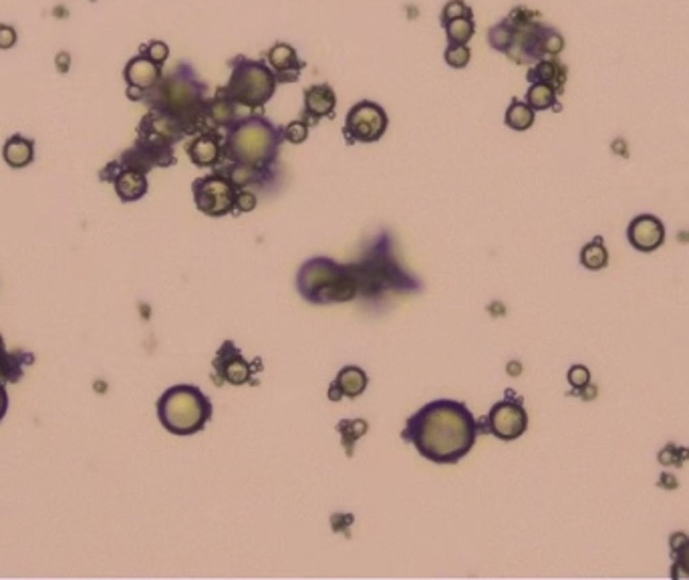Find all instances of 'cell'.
<instances>
[{"mask_svg":"<svg viewBox=\"0 0 689 580\" xmlns=\"http://www.w3.org/2000/svg\"><path fill=\"white\" fill-rule=\"evenodd\" d=\"M474 413L453 399H435L407 419L404 440L433 464H457L478 441Z\"/></svg>","mask_w":689,"mask_h":580,"instance_id":"6da1fadb","label":"cell"},{"mask_svg":"<svg viewBox=\"0 0 689 580\" xmlns=\"http://www.w3.org/2000/svg\"><path fill=\"white\" fill-rule=\"evenodd\" d=\"M283 141V129L274 127L264 115L254 113L228 125V133L224 138V158L228 163L272 169Z\"/></svg>","mask_w":689,"mask_h":580,"instance_id":"7a4b0ae2","label":"cell"},{"mask_svg":"<svg viewBox=\"0 0 689 580\" xmlns=\"http://www.w3.org/2000/svg\"><path fill=\"white\" fill-rule=\"evenodd\" d=\"M160 111L173 119L184 133L204 131L206 119V85L200 83L188 67H180L160 87Z\"/></svg>","mask_w":689,"mask_h":580,"instance_id":"3957f363","label":"cell"},{"mask_svg":"<svg viewBox=\"0 0 689 580\" xmlns=\"http://www.w3.org/2000/svg\"><path fill=\"white\" fill-rule=\"evenodd\" d=\"M296 288L301 297L312 304L347 302L359 294L353 266L339 264L323 256L310 258L299 268Z\"/></svg>","mask_w":689,"mask_h":580,"instance_id":"277c9868","label":"cell"},{"mask_svg":"<svg viewBox=\"0 0 689 580\" xmlns=\"http://www.w3.org/2000/svg\"><path fill=\"white\" fill-rule=\"evenodd\" d=\"M212 401L194 385H173L158 401V418L173 436L200 433L212 419Z\"/></svg>","mask_w":689,"mask_h":580,"instance_id":"5b68a950","label":"cell"},{"mask_svg":"<svg viewBox=\"0 0 689 580\" xmlns=\"http://www.w3.org/2000/svg\"><path fill=\"white\" fill-rule=\"evenodd\" d=\"M230 67L232 75L224 91L230 95L238 107L261 109L270 101L276 91L279 79L268 65L246 57H236Z\"/></svg>","mask_w":689,"mask_h":580,"instance_id":"8992f818","label":"cell"},{"mask_svg":"<svg viewBox=\"0 0 689 580\" xmlns=\"http://www.w3.org/2000/svg\"><path fill=\"white\" fill-rule=\"evenodd\" d=\"M359 292H377L381 288H411V279L399 270L397 262L389 256V246H377L375 254L351 264Z\"/></svg>","mask_w":689,"mask_h":580,"instance_id":"52a82bcc","label":"cell"},{"mask_svg":"<svg viewBox=\"0 0 689 580\" xmlns=\"http://www.w3.org/2000/svg\"><path fill=\"white\" fill-rule=\"evenodd\" d=\"M191 191H194L196 206L206 216L222 218V216H226L234 209L238 189L220 171L208 174V176L196 180L191 184Z\"/></svg>","mask_w":689,"mask_h":580,"instance_id":"ba28073f","label":"cell"},{"mask_svg":"<svg viewBox=\"0 0 689 580\" xmlns=\"http://www.w3.org/2000/svg\"><path fill=\"white\" fill-rule=\"evenodd\" d=\"M387 123H389V119L381 105L373 101H359L347 113L343 135L349 145L373 143L383 138Z\"/></svg>","mask_w":689,"mask_h":580,"instance_id":"9c48e42d","label":"cell"},{"mask_svg":"<svg viewBox=\"0 0 689 580\" xmlns=\"http://www.w3.org/2000/svg\"><path fill=\"white\" fill-rule=\"evenodd\" d=\"M486 429L502 441L518 440L528 429V413L524 409L522 401L508 391L506 399L494 403L486 418Z\"/></svg>","mask_w":689,"mask_h":580,"instance_id":"30bf717a","label":"cell"},{"mask_svg":"<svg viewBox=\"0 0 689 580\" xmlns=\"http://www.w3.org/2000/svg\"><path fill=\"white\" fill-rule=\"evenodd\" d=\"M212 365H214V371L220 377V381L230 383V385L252 383V375L256 373L252 363H248L244 359V355L240 353V348L232 341L222 343V347L218 348V353H216Z\"/></svg>","mask_w":689,"mask_h":580,"instance_id":"8fae6325","label":"cell"},{"mask_svg":"<svg viewBox=\"0 0 689 580\" xmlns=\"http://www.w3.org/2000/svg\"><path fill=\"white\" fill-rule=\"evenodd\" d=\"M627 238L633 248H637L641 252H653L666 240V226L655 216H649V214L637 216L627 228Z\"/></svg>","mask_w":689,"mask_h":580,"instance_id":"7c38bea8","label":"cell"},{"mask_svg":"<svg viewBox=\"0 0 689 580\" xmlns=\"http://www.w3.org/2000/svg\"><path fill=\"white\" fill-rule=\"evenodd\" d=\"M188 156L198 167H214L224 158V141L216 129L200 131L188 145Z\"/></svg>","mask_w":689,"mask_h":580,"instance_id":"4fadbf2b","label":"cell"},{"mask_svg":"<svg viewBox=\"0 0 689 580\" xmlns=\"http://www.w3.org/2000/svg\"><path fill=\"white\" fill-rule=\"evenodd\" d=\"M266 61H268V67L276 75L279 83H292V81H296L299 73L305 67V63L299 59L294 47H290L288 43H276V45H272L270 50L266 53Z\"/></svg>","mask_w":689,"mask_h":580,"instance_id":"5bb4252c","label":"cell"},{"mask_svg":"<svg viewBox=\"0 0 689 580\" xmlns=\"http://www.w3.org/2000/svg\"><path fill=\"white\" fill-rule=\"evenodd\" d=\"M337 107V95L329 83L312 85L305 91V111L303 117L309 125H314L323 117H333Z\"/></svg>","mask_w":689,"mask_h":580,"instance_id":"9a60e30c","label":"cell"},{"mask_svg":"<svg viewBox=\"0 0 689 580\" xmlns=\"http://www.w3.org/2000/svg\"><path fill=\"white\" fill-rule=\"evenodd\" d=\"M162 79V65L153 63L149 57L140 55L135 59H131L125 67V81L129 87H138L142 91H147L151 87H155Z\"/></svg>","mask_w":689,"mask_h":580,"instance_id":"2e32d148","label":"cell"},{"mask_svg":"<svg viewBox=\"0 0 689 580\" xmlns=\"http://www.w3.org/2000/svg\"><path fill=\"white\" fill-rule=\"evenodd\" d=\"M367 383H369L367 373L363 371L361 367H355V365L343 367L333 381L331 389H329V399L339 401L341 397H351V399L359 397V395L365 393Z\"/></svg>","mask_w":689,"mask_h":580,"instance_id":"e0dca14e","label":"cell"},{"mask_svg":"<svg viewBox=\"0 0 689 580\" xmlns=\"http://www.w3.org/2000/svg\"><path fill=\"white\" fill-rule=\"evenodd\" d=\"M115 191L123 202H135V200L143 198L145 191H147L145 174L140 169H131V167L123 169L115 178Z\"/></svg>","mask_w":689,"mask_h":580,"instance_id":"ac0fdd59","label":"cell"},{"mask_svg":"<svg viewBox=\"0 0 689 580\" xmlns=\"http://www.w3.org/2000/svg\"><path fill=\"white\" fill-rule=\"evenodd\" d=\"M565 79H567V71L554 59H540L532 69L528 71V81L547 83L556 91H560L565 87Z\"/></svg>","mask_w":689,"mask_h":580,"instance_id":"d6986e66","label":"cell"},{"mask_svg":"<svg viewBox=\"0 0 689 580\" xmlns=\"http://www.w3.org/2000/svg\"><path fill=\"white\" fill-rule=\"evenodd\" d=\"M236 103L230 99V95L222 89L216 91L214 99L208 101V107H206V115L208 119L218 125V127H228L230 123L236 121Z\"/></svg>","mask_w":689,"mask_h":580,"instance_id":"ffe728a7","label":"cell"},{"mask_svg":"<svg viewBox=\"0 0 689 580\" xmlns=\"http://www.w3.org/2000/svg\"><path fill=\"white\" fill-rule=\"evenodd\" d=\"M534 119H536V113L534 109L526 103V101H520V99H514L508 109H506V115H504V123L514 129V131H526L534 125Z\"/></svg>","mask_w":689,"mask_h":580,"instance_id":"44dd1931","label":"cell"},{"mask_svg":"<svg viewBox=\"0 0 689 580\" xmlns=\"http://www.w3.org/2000/svg\"><path fill=\"white\" fill-rule=\"evenodd\" d=\"M4 162L10 167H24L32 162V141L15 135L4 145Z\"/></svg>","mask_w":689,"mask_h":580,"instance_id":"7402d4cb","label":"cell"},{"mask_svg":"<svg viewBox=\"0 0 689 580\" xmlns=\"http://www.w3.org/2000/svg\"><path fill=\"white\" fill-rule=\"evenodd\" d=\"M446 28L448 45H468L475 32V24L472 17H460L450 23L442 24Z\"/></svg>","mask_w":689,"mask_h":580,"instance_id":"603a6c76","label":"cell"},{"mask_svg":"<svg viewBox=\"0 0 689 580\" xmlns=\"http://www.w3.org/2000/svg\"><path fill=\"white\" fill-rule=\"evenodd\" d=\"M558 91L552 89L547 83H532L526 91V103L534 109V111H545L556 105V97Z\"/></svg>","mask_w":689,"mask_h":580,"instance_id":"cb8c5ba5","label":"cell"},{"mask_svg":"<svg viewBox=\"0 0 689 580\" xmlns=\"http://www.w3.org/2000/svg\"><path fill=\"white\" fill-rule=\"evenodd\" d=\"M607 262H609V252L603 246L601 238H596L594 242L587 244L581 252V264L589 270H601V268L607 266Z\"/></svg>","mask_w":689,"mask_h":580,"instance_id":"d4e9b609","label":"cell"},{"mask_svg":"<svg viewBox=\"0 0 689 580\" xmlns=\"http://www.w3.org/2000/svg\"><path fill=\"white\" fill-rule=\"evenodd\" d=\"M488 43L500 53H508L512 43H514V26H512V23L506 19L502 23L494 24L488 30Z\"/></svg>","mask_w":689,"mask_h":580,"instance_id":"484cf974","label":"cell"},{"mask_svg":"<svg viewBox=\"0 0 689 580\" xmlns=\"http://www.w3.org/2000/svg\"><path fill=\"white\" fill-rule=\"evenodd\" d=\"M444 59L452 69H466L470 65L472 50L468 45H448L446 53H444Z\"/></svg>","mask_w":689,"mask_h":580,"instance_id":"4316f807","label":"cell"},{"mask_svg":"<svg viewBox=\"0 0 689 580\" xmlns=\"http://www.w3.org/2000/svg\"><path fill=\"white\" fill-rule=\"evenodd\" d=\"M309 123L305 119H299V121H290L283 129V138L288 143H303V141L309 138Z\"/></svg>","mask_w":689,"mask_h":580,"instance_id":"83f0119b","label":"cell"},{"mask_svg":"<svg viewBox=\"0 0 689 580\" xmlns=\"http://www.w3.org/2000/svg\"><path fill=\"white\" fill-rule=\"evenodd\" d=\"M460 17H472V10L470 6L464 2V0H450L444 10H442V24L450 23L453 19H460Z\"/></svg>","mask_w":689,"mask_h":580,"instance_id":"f1b7e54d","label":"cell"},{"mask_svg":"<svg viewBox=\"0 0 689 580\" xmlns=\"http://www.w3.org/2000/svg\"><path fill=\"white\" fill-rule=\"evenodd\" d=\"M563 48H565V39L556 30L545 28V35H542V55L556 57Z\"/></svg>","mask_w":689,"mask_h":580,"instance_id":"f546056e","label":"cell"},{"mask_svg":"<svg viewBox=\"0 0 689 580\" xmlns=\"http://www.w3.org/2000/svg\"><path fill=\"white\" fill-rule=\"evenodd\" d=\"M673 556H675V564H677V568H673V577L677 579L679 574H686V577H689V538L673 552Z\"/></svg>","mask_w":689,"mask_h":580,"instance_id":"4dcf8cb0","label":"cell"},{"mask_svg":"<svg viewBox=\"0 0 689 580\" xmlns=\"http://www.w3.org/2000/svg\"><path fill=\"white\" fill-rule=\"evenodd\" d=\"M567 379H569L571 387H574L578 391V389H583V387H587L591 383V371L585 365H574V367H571Z\"/></svg>","mask_w":689,"mask_h":580,"instance_id":"1f68e13d","label":"cell"},{"mask_svg":"<svg viewBox=\"0 0 689 580\" xmlns=\"http://www.w3.org/2000/svg\"><path fill=\"white\" fill-rule=\"evenodd\" d=\"M143 55H145V57H149L153 63H158V65H164V63L167 61V57H169V47H167L166 43H162V41H151V43L145 47Z\"/></svg>","mask_w":689,"mask_h":580,"instance_id":"d6a6232c","label":"cell"},{"mask_svg":"<svg viewBox=\"0 0 689 580\" xmlns=\"http://www.w3.org/2000/svg\"><path fill=\"white\" fill-rule=\"evenodd\" d=\"M254 208H256V196H254L252 191L238 189L234 209H238V212H252Z\"/></svg>","mask_w":689,"mask_h":580,"instance_id":"836d02e7","label":"cell"},{"mask_svg":"<svg viewBox=\"0 0 689 580\" xmlns=\"http://www.w3.org/2000/svg\"><path fill=\"white\" fill-rule=\"evenodd\" d=\"M15 45H17V30L8 24H0V48L6 50Z\"/></svg>","mask_w":689,"mask_h":580,"instance_id":"e575fe53","label":"cell"},{"mask_svg":"<svg viewBox=\"0 0 689 580\" xmlns=\"http://www.w3.org/2000/svg\"><path fill=\"white\" fill-rule=\"evenodd\" d=\"M659 462H661L663 465H673V464L679 465V458H677V447H673V445H667L666 449L659 453Z\"/></svg>","mask_w":689,"mask_h":580,"instance_id":"d590c367","label":"cell"},{"mask_svg":"<svg viewBox=\"0 0 689 580\" xmlns=\"http://www.w3.org/2000/svg\"><path fill=\"white\" fill-rule=\"evenodd\" d=\"M55 65H57V71L59 73H67L69 67H71V55L67 50H61L57 57H55Z\"/></svg>","mask_w":689,"mask_h":580,"instance_id":"8d00e7d4","label":"cell"},{"mask_svg":"<svg viewBox=\"0 0 689 580\" xmlns=\"http://www.w3.org/2000/svg\"><path fill=\"white\" fill-rule=\"evenodd\" d=\"M688 538H689L688 534H683V532H675V534H673V536L669 538V546H671V554H673V552H675V550H677V548H679V546H681V544H683V542H686Z\"/></svg>","mask_w":689,"mask_h":580,"instance_id":"74e56055","label":"cell"},{"mask_svg":"<svg viewBox=\"0 0 689 580\" xmlns=\"http://www.w3.org/2000/svg\"><path fill=\"white\" fill-rule=\"evenodd\" d=\"M659 486L666 487V489H675L679 484H677V478H675V476H671V474H661V478H659Z\"/></svg>","mask_w":689,"mask_h":580,"instance_id":"f35d334b","label":"cell"},{"mask_svg":"<svg viewBox=\"0 0 689 580\" xmlns=\"http://www.w3.org/2000/svg\"><path fill=\"white\" fill-rule=\"evenodd\" d=\"M578 395H583L585 399H593V397H596V387L594 385H587V387H583V389H578L576 391Z\"/></svg>","mask_w":689,"mask_h":580,"instance_id":"ab89813d","label":"cell"},{"mask_svg":"<svg viewBox=\"0 0 689 580\" xmlns=\"http://www.w3.org/2000/svg\"><path fill=\"white\" fill-rule=\"evenodd\" d=\"M142 89H138V87H129L127 89V95H129V99H133V101H138V99H142Z\"/></svg>","mask_w":689,"mask_h":580,"instance_id":"60d3db41","label":"cell"},{"mask_svg":"<svg viewBox=\"0 0 689 580\" xmlns=\"http://www.w3.org/2000/svg\"><path fill=\"white\" fill-rule=\"evenodd\" d=\"M4 411H6V393H4V389L0 387V419L4 415Z\"/></svg>","mask_w":689,"mask_h":580,"instance_id":"b9f144b4","label":"cell"}]
</instances>
